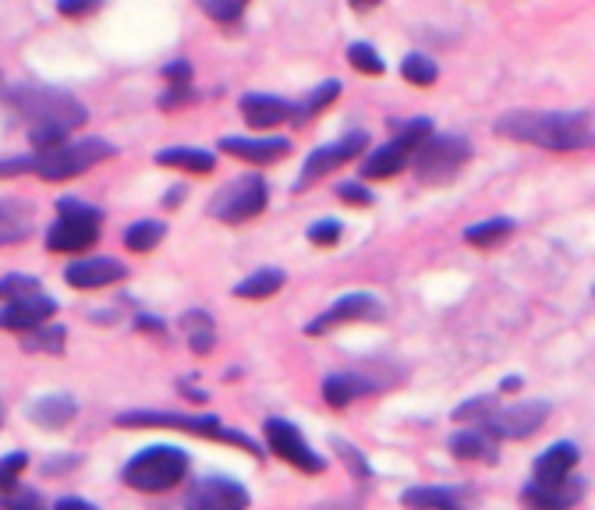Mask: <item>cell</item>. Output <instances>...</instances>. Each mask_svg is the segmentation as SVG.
Segmentation results:
<instances>
[{
    "label": "cell",
    "mask_w": 595,
    "mask_h": 510,
    "mask_svg": "<svg viewBox=\"0 0 595 510\" xmlns=\"http://www.w3.org/2000/svg\"><path fill=\"white\" fill-rule=\"evenodd\" d=\"M4 414H8L4 411V397H0V429H4Z\"/></svg>",
    "instance_id": "db71d44e"
},
{
    "label": "cell",
    "mask_w": 595,
    "mask_h": 510,
    "mask_svg": "<svg viewBox=\"0 0 595 510\" xmlns=\"http://www.w3.org/2000/svg\"><path fill=\"white\" fill-rule=\"evenodd\" d=\"M266 199H269L266 181L260 174H245V178H238L217 191L213 202H209V217H217L223 223H245L266 210Z\"/></svg>",
    "instance_id": "ba28073f"
},
{
    "label": "cell",
    "mask_w": 595,
    "mask_h": 510,
    "mask_svg": "<svg viewBox=\"0 0 595 510\" xmlns=\"http://www.w3.org/2000/svg\"><path fill=\"white\" fill-rule=\"evenodd\" d=\"M156 164L159 167H174V170H196V174H209L217 167L213 153L206 149H188V146H178V149H159L156 153Z\"/></svg>",
    "instance_id": "4316f807"
},
{
    "label": "cell",
    "mask_w": 595,
    "mask_h": 510,
    "mask_svg": "<svg viewBox=\"0 0 595 510\" xmlns=\"http://www.w3.org/2000/svg\"><path fill=\"white\" fill-rule=\"evenodd\" d=\"M199 4H202V11H206L213 22L231 25V22H238V19H241V14H245L249 0H199Z\"/></svg>",
    "instance_id": "d590c367"
},
{
    "label": "cell",
    "mask_w": 595,
    "mask_h": 510,
    "mask_svg": "<svg viewBox=\"0 0 595 510\" xmlns=\"http://www.w3.org/2000/svg\"><path fill=\"white\" fill-rule=\"evenodd\" d=\"M220 153L263 167V164H277V159H284L287 153H291V142L277 138V135H273V138H241V135H231V138H220Z\"/></svg>",
    "instance_id": "e0dca14e"
},
{
    "label": "cell",
    "mask_w": 595,
    "mask_h": 510,
    "mask_svg": "<svg viewBox=\"0 0 595 510\" xmlns=\"http://www.w3.org/2000/svg\"><path fill=\"white\" fill-rule=\"evenodd\" d=\"M415 146H418V142L408 138V135L390 138L387 146H379V149H373V153L365 156L362 178H365V181H379V178H390V174H397V170H405V164L411 159Z\"/></svg>",
    "instance_id": "d6986e66"
},
{
    "label": "cell",
    "mask_w": 595,
    "mask_h": 510,
    "mask_svg": "<svg viewBox=\"0 0 595 510\" xmlns=\"http://www.w3.org/2000/svg\"><path fill=\"white\" fill-rule=\"evenodd\" d=\"M450 454L461 461H496V440L486 429H461V433L450 436Z\"/></svg>",
    "instance_id": "d4e9b609"
},
{
    "label": "cell",
    "mask_w": 595,
    "mask_h": 510,
    "mask_svg": "<svg viewBox=\"0 0 595 510\" xmlns=\"http://www.w3.org/2000/svg\"><path fill=\"white\" fill-rule=\"evenodd\" d=\"M368 146V135L365 132H351V135H344V138H337V142H330V146H319V149H312L309 156H305V164H301V178H298V191H305L312 181H319L323 174H330V170H337V167H344V164H351L362 149Z\"/></svg>",
    "instance_id": "5bb4252c"
},
{
    "label": "cell",
    "mask_w": 595,
    "mask_h": 510,
    "mask_svg": "<svg viewBox=\"0 0 595 510\" xmlns=\"http://www.w3.org/2000/svg\"><path fill=\"white\" fill-rule=\"evenodd\" d=\"M114 425L121 429H178V433H191V436H206L217 443H231L249 451L255 457H263V446L252 436L238 433V429L223 425L217 414H181V411H121Z\"/></svg>",
    "instance_id": "3957f363"
},
{
    "label": "cell",
    "mask_w": 595,
    "mask_h": 510,
    "mask_svg": "<svg viewBox=\"0 0 595 510\" xmlns=\"http://www.w3.org/2000/svg\"><path fill=\"white\" fill-rule=\"evenodd\" d=\"M164 78L170 82V89H191V64L188 60H170L164 68Z\"/></svg>",
    "instance_id": "7bdbcfd3"
},
{
    "label": "cell",
    "mask_w": 595,
    "mask_h": 510,
    "mask_svg": "<svg viewBox=\"0 0 595 510\" xmlns=\"http://www.w3.org/2000/svg\"><path fill=\"white\" fill-rule=\"evenodd\" d=\"M29 468V454L25 451H11L0 457V489H14L19 483V475Z\"/></svg>",
    "instance_id": "74e56055"
},
{
    "label": "cell",
    "mask_w": 595,
    "mask_h": 510,
    "mask_svg": "<svg viewBox=\"0 0 595 510\" xmlns=\"http://www.w3.org/2000/svg\"><path fill=\"white\" fill-rule=\"evenodd\" d=\"M284 269H260V274H252L245 277L241 284H234V295L238 298H249V301H260V298H269V295H277L280 287H284Z\"/></svg>",
    "instance_id": "f1b7e54d"
},
{
    "label": "cell",
    "mask_w": 595,
    "mask_h": 510,
    "mask_svg": "<svg viewBox=\"0 0 595 510\" xmlns=\"http://www.w3.org/2000/svg\"><path fill=\"white\" fill-rule=\"evenodd\" d=\"M341 234H344L341 220H316L309 228V242L319 245V248H330V245L341 242Z\"/></svg>",
    "instance_id": "f35d334b"
},
{
    "label": "cell",
    "mask_w": 595,
    "mask_h": 510,
    "mask_svg": "<svg viewBox=\"0 0 595 510\" xmlns=\"http://www.w3.org/2000/svg\"><path fill=\"white\" fill-rule=\"evenodd\" d=\"M181 330H185L188 347L196 351V355H209V351L217 347V326H213V319H209V312H202V309L185 312Z\"/></svg>",
    "instance_id": "484cf974"
},
{
    "label": "cell",
    "mask_w": 595,
    "mask_h": 510,
    "mask_svg": "<svg viewBox=\"0 0 595 510\" xmlns=\"http://www.w3.org/2000/svg\"><path fill=\"white\" fill-rule=\"evenodd\" d=\"M103 0H57V11L64 19H86V14L100 11Z\"/></svg>",
    "instance_id": "b9f144b4"
},
{
    "label": "cell",
    "mask_w": 595,
    "mask_h": 510,
    "mask_svg": "<svg viewBox=\"0 0 595 510\" xmlns=\"http://www.w3.org/2000/svg\"><path fill=\"white\" fill-rule=\"evenodd\" d=\"M510 234H514V220L496 217V220H482V223H472V228H464V242L475 248H496L500 242H507Z\"/></svg>",
    "instance_id": "83f0119b"
},
{
    "label": "cell",
    "mask_w": 595,
    "mask_h": 510,
    "mask_svg": "<svg viewBox=\"0 0 595 510\" xmlns=\"http://www.w3.org/2000/svg\"><path fill=\"white\" fill-rule=\"evenodd\" d=\"M469 500L472 492L454 489V486H411L400 492V503L408 510H464Z\"/></svg>",
    "instance_id": "ffe728a7"
},
{
    "label": "cell",
    "mask_w": 595,
    "mask_h": 510,
    "mask_svg": "<svg viewBox=\"0 0 595 510\" xmlns=\"http://www.w3.org/2000/svg\"><path fill=\"white\" fill-rule=\"evenodd\" d=\"M178 196H181V188H174V191H167V199H164V206H167V210H170V206H178V202H181Z\"/></svg>",
    "instance_id": "f5cc1de1"
},
{
    "label": "cell",
    "mask_w": 595,
    "mask_h": 510,
    "mask_svg": "<svg viewBox=\"0 0 595 510\" xmlns=\"http://www.w3.org/2000/svg\"><path fill=\"white\" fill-rule=\"evenodd\" d=\"M263 436H266V446L280 461H287L291 468H298L301 475H323L327 472V457L316 454L309 440L301 436V429L287 419H266L263 425Z\"/></svg>",
    "instance_id": "9c48e42d"
},
{
    "label": "cell",
    "mask_w": 595,
    "mask_h": 510,
    "mask_svg": "<svg viewBox=\"0 0 595 510\" xmlns=\"http://www.w3.org/2000/svg\"><path fill=\"white\" fill-rule=\"evenodd\" d=\"M4 510H46V503L36 489H19L4 500Z\"/></svg>",
    "instance_id": "60d3db41"
},
{
    "label": "cell",
    "mask_w": 595,
    "mask_h": 510,
    "mask_svg": "<svg viewBox=\"0 0 595 510\" xmlns=\"http://www.w3.org/2000/svg\"><path fill=\"white\" fill-rule=\"evenodd\" d=\"M337 96H341V82H333V78H330V82H323V86H316L309 96H305V103H301V107H295L298 121H309V118H316L319 110H323V107H330V103L337 100Z\"/></svg>",
    "instance_id": "836d02e7"
},
{
    "label": "cell",
    "mask_w": 595,
    "mask_h": 510,
    "mask_svg": "<svg viewBox=\"0 0 595 510\" xmlns=\"http://www.w3.org/2000/svg\"><path fill=\"white\" fill-rule=\"evenodd\" d=\"M78 454H71V457H51V461H43V475H64V472H71V468H78Z\"/></svg>",
    "instance_id": "bcb514c9"
},
{
    "label": "cell",
    "mask_w": 595,
    "mask_h": 510,
    "mask_svg": "<svg viewBox=\"0 0 595 510\" xmlns=\"http://www.w3.org/2000/svg\"><path fill=\"white\" fill-rule=\"evenodd\" d=\"M348 60H351V68L362 71V75H383V57L376 54V46H368V43H351L348 46Z\"/></svg>",
    "instance_id": "e575fe53"
},
{
    "label": "cell",
    "mask_w": 595,
    "mask_h": 510,
    "mask_svg": "<svg viewBox=\"0 0 595 510\" xmlns=\"http://www.w3.org/2000/svg\"><path fill=\"white\" fill-rule=\"evenodd\" d=\"M330 446L337 454H341V461L348 465V472L359 478V483H373V468H368V457L359 451V446H351L348 440H341V436H330Z\"/></svg>",
    "instance_id": "d6a6232c"
},
{
    "label": "cell",
    "mask_w": 595,
    "mask_h": 510,
    "mask_svg": "<svg viewBox=\"0 0 595 510\" xmlns=\"http://www.w3.org/2000/svg\"><path fill=\"white\" fill-rule=\"evenodd\" d=\"M114 156V146L103 138H75V142H60L54 149H43L32 156V170L40 174L43 181H71L78 174H86L89 167L103 164V159Z\"/></svg>",
    "instance_id": "5b68a950"
},
{
    "label": "cell",
    "mask_w": 595,
    "mask_h": 510,
    "mask_svg": "<svg viewBox=\"0 0 595 510\" xmlns=\"http://www.w3.org/2000/svg\"><path fill=\"white\" fill-rule=\"evenodd\" d=\"M75 414H78V404L68 393H46L29 408V419L40 429H64L75 422Z\"/></svg>",
    "instance_id": "cb8c5ba5"
},
{
    "label": "cell",
    "mask_w": 595,
    "mask_h": 510,
    "mask_svg": "<svg viewBox=\"0 0 595 510\" xmlns=\"http://www.w3.org/2000/svg\"><path fill=\"white\" fill-rule=\"evenodd\" d=\"M585 492H588V483L574 472L560 478H546V483L532 478V483L521 489V503L528 510H574L585 500Z\"/></svg>",
    "instance_id": "4fadbf2b"
},
{
    "label": "cell",
    "mask_w": 595,
    "mask_h": 510,
    "mask_svg": "<svg viewBox=\"0 0 595 510\" xmlns=\"http://www.w3.org/2000/svg\"><path fill=\"white\" fill-rule=\"evenodd\" d=\"M496 411V397H472V401H464L461 408H454V422H486L489 414Z\"/></svg>",
    "instance_id": "8d00e7d4"
},
{
    "label": "cell",
    "mask_w": 595,
    "mask_h": 510,
    "mask_svg": "<svg viewBox=\"0 0 595 510\" xmlns=\"http://www.w3.org/2000/svg\"><path fill=\"white\" fill-rule=\"evenodd\" d=\"M500 390H510V393H514V390H521V379H518V376H507V379L500 382Z\"/></svg>",
    "instance_id": "f907efd6"
},
{
    "label": "cell",
    "mask_w": 595,
    "mask_h": 510,
    "mask_svg": "<svg viewBox=\"0 0 595 510\" xmlns=\"http://www.w3.org/2000/svg\"><path fill=\"white\" fill-rule=\"evenodd\" d=\"M238 107H241V118H245L252 127H277L295 114V103H287L280 96H269V92L241 96Z\"/></svg>",
    "instance_id": "44dd1931"
},
{
    "label": "cell",
    "mask_w": 595,
    "mask_h": 510,
    "mask_svg": "<svg viewBox=\"0 0 595 510\" xmlns=\"http://www.w3.org/2000/svg\"><path fill=\"white\" fill-rule=\"evenodd\" d=\"M400 75H405L411 86H432L440 78V68H437V60L426 54H408L400 60Z\"/></svg>",
    "instance_id": "1f68e13d"
},
{
    "label": "cell",
    "mask_w": 595,
    "mask_h": 510,
    "mask_svg": "<svg viewBox=\"0 0 595 510\" xmlns=\"http://www.w3.org/2000/svg\"><path fill=\"white\" fill-rule=\"evenodd\" d=\"M496 135L528 142V146L571 153V149H588L592 146V118L588 110H514L496 121Z\"/></svg>",
    "instance_id": "7a4b0ae2"
},
{
    "label": "cell",
    "mask_w": 595,
    "mask_h": 510,
    "mask_svg": "<svg viewBox=\"0 0 595 510\" xmlns=\"http://www.w3.org/2000/svg\"><path fill=\"white\" fill-rule=\"evenodd\" d=\"M103 213L86 199H57V220L46 231V248L51 252H86L100 237Z\"/></svg>",
    "instance_id": "8992f818"
},
{
    "label": "cell",
    "mask_w": 595,
    "mask_h": 510,
    "mask_svg": "<svg viewBox=\"0 0 595 510\" xmlns=\"http://www.w3.org/2000/svg\"><path fill=\"white\" fill-rule=\"evenodd\" d=\"M128 277V266L118 259H107V255H92V259H78L64 269V280L78 291H96V287H110Z\"/></svg>",
    "instance_id": "2e32d148"
},
{
    "label": "cell",
    "mask_w": 595,
    "mask_h": 510,
    "mask_svg": "<svg viewBox=\"0 0 595 510\" xmlns=\"http://www.w3.org/2000/svg\"><path fill=\"white\" fill-rule=\"evenodd\" d=\"M577 461H582V451H577L574 443L560 440L553 446H546V451L532 461V478L546 483V478H560V475H571L577 468Z\"/></svg>",
    "instance_id": "603a6c76"
},
{
    "label": "cell",
    "mask_w": 595,
    "mask_h": 510,
    "mask_svg": "<svg viewBox=\"0 0 595 510\" xmlns=\"http://www.w3.org/2000/svg\"><path fill=\"white\" fill-rule=\"evenodd\" d=\"M383 390V382L373 379L368 373H355V369H348V373H333L323 379V401L330 408H348L351 401H359V397H368V393H379Z\"/></svg>",
    "instance_id": "ac0fdd59"
},
{
    "label": "cell",
    "mask_w": 595,
    "mask_h": 510,
    "mask_svg": "<svg viewBox=\"0 0 595 510\" xmlns=\"http://www.w3.org/2000/svg\"><path fill=\"white\" fill-rule=\"evenodd\" d=\"M191 100H196V92H191V89H170L167 96H159V107H164V110H178L181 103H191Z\"/></svg>",
    "instance_id": "7dc6e473"
},
{
    "label": "cell",
    "mask_w": 595,
    "mask_h": 510,
    "mask_svg": "<svg viewBox=\"0 0 595 510\" xmlns=\"http://www.w3.org/2000/svg\"><path fill=\"white\" fill-rule=\"evenodd\" d=\"M164 234H167V228L159 220H139L124 231V245L132 252H153L159 242H164Z\"/></svg>",
    "instance_id": "4dcf8cb0"
},
{
    "label": "cell",
    "mask_w": 595,
    "mask_h": 510,
    "mask_svg": "<svg viewBox=\"0 0 595 510\" xmlns=\"http://www.w3.org/2000/svg\"><path fill=\"white\" fill-rule=\"evenodd\" d=\"M32 291H40V280L36 277H22V274H11L0 280V298H22V295H32Z\"/></svg>",
    "instance_id": "ab89813d"
},
{
    "label": "cell",
    "mask_w": 595,
    "mask_h": 510,
    "mask_svg": "<svg viewBox=\"0 0 595 510\" xmlns=\"http://www.w3.org/2000/svg\"><path fill=\"white\" fill-rule=\"evenodd\" d=\"M32 170V156H4L0 159V178H14V174Z\"/></svg>",
    "instance_id": "f6af8a7d"
},
{
    "label": "cell",
    "mask_w": 595,
    "mask_h": 510,
    "mask_svg": "<svg viewBox=\"0 0 595 510\" xmlns=\"http://www.w3.org/2000/svg\"><path fill=\"white\" fill-rule=\"evenodd\" d=\"M64 337H68V330L64 326H32L25 330V341H22V351H29V355H60L64 351Z\"/></svg>",
    "instance_id": "f546056e"
},
{
    "label": "cell",
    "mask_w": 595,
    "mask_h": 510,
    "mask_svg": "<svg viewBox=\"0 0 595 510\" xmlns=\"http://www.w3.org/2000/svg\"><path fill=\"white\" fill-rule=\"evenodd\" d=\"M57 312V301L43 291H32V295H22V298H8L4 306H0V330H32L46 323Z\"/></svg>",
    "instance_id": "9a60e30c"
},
{
    "label": "cell",
    "mask_w": 595,
    "mask_h": 510,
    "mask_svg": "<svg viewBox=\"0 0 595 510\" xmlns=\"http://www.w3.org/2000/svg\"><path fill=\"white\" fill-rule=\"evenodd\" d=\"M472 159V146L458 135H426L415 146V174L422 185H450Z\"/></svg>",
    "instance_id": "52a82bcc"
},
{
    "label": "cell",
    "mask_w": 595,
    "mask_h": 510,
    "mask_svg": "<svg viewBox=\"0 0 595 510\" xmlns=\"http://www.w3.org/2000/svg\"><path fill=\"white\" fill-rule=\"evenodd\" d=\"M51 510H96V503H89L82 497H60Z\"/></svg>",
    "instance_id": "c3c4849f"
},
{
    "label": "cell",
    "mask_w": 595,
    "mask_h": 510,
    "mask_svg": "<svg viewBox=\"0 0 595 510\" xmlns=\"http://www.w3.org/2000/svg\"><path fill=\"white\" fill-rule=\"evenodd\" d=\"M8 103L29 121V138L40 153L60 146L71 127L86 124V118H89L86 103H78L71 92L51 89V86L8 89Z\"/></svg>",
    "instance_id": "6da1fadb"
},
{
    "label": "cell",
    "mask_w": 595,
    "mask_h": 510,
    "mask_svg": "<svg viewBox=\"0 0 595 510\" xmlns=\"http://www.w3.org/2000/svg\"><path fill=\"white\" fill-rule=\"evenodd\" d=\"M379 319H387V306L376 298V295H365V291H355V295H344L341 301H333L327 312H319L305 333L309 337H323L327 330L341 326V323H379Z\"/></svg>",
    "instance_id": "7c38bea8"
},
{
    "label": "cell",
    "mask_w": 595,
    "mask_h": 510,
    "mask_svg": "<svg viewBox=\"0 0 595 510\" xmlns=\"http://www.w3.org/2000/svg\"><path fill=\"white\" fill-rule=\"evenodd\" d=\"M249 489L231 475H202L185 492V510H249Z\"/></svg>",
    "instance_id": "8fae6325"
},
{
    "label": "cell",
    "mask_w": 595,
    "mask_h": 510,
    "mask_svg": "<svg viewBox=\"0 0 595 510\" xmlns=\"http://www.w3.org/2000/svg\"><path fill=\"white\" fill-rule=\"evenodd\" d=\"M550 404L546 401H518L510 408H496L486 422H478L493 440H528L550 419Z\"/></svg>",
    "instance_id": "30bf717a"
},
{
    "label": "cell",
    "mask_w": 595,
    "mask_h": 510,
    "mask_svg": "<svg viewBox=\"0 0 595 510\" xmlns=\"http://www.w3.org/2000/svg\"><path fill=\"white\" fill-rule=\"evenodd\" d=\"M379 4V0H351V8H355V11H368V8H376Z\"/></svg>",
    "instance_id": "816d5d0a"
},
{
    "label": "cell",
    "mask_w": 595,
    "mask_h": 510,
    "mask_svg": "<svg viewBox=\"0 0 595 510\" xmlns=\"http://www.w3.org/2000/svg\"><path fill=\"white\" fill-rule=\"evenodd\" d=\"M29 234H32V206L14 196H0V248L19 245Z\"/></svg>",
    "instance_id": "7402d4cb"
},
{
    "label": "cell",
    "mask_w": 595,
    "mask_h": 510,
    "mask_svg": "<svg viewBox=\"0 0 595 510\" xmlns=\"http://www.w3.org/2000/svg\"><path fill=\"white\" fill-rule=\"evenodd\" d=\"M188 468H191L188 451L170 443H153V446H142V451L128 461L121 468V478L124 486L135 492H167L178 483H185Z\"/></svg>",
    "instance_id": "277c9868"
},
{
    "label": "cell",
    "mask_w": 595,
    "mask_h": 510,
    "mask_svg": "<svg viewBox=\"0 0 595 510\" xmlns=\"http://www.w3.org/2000/svg\"><path fill=\"white\" fill-rule=\"evenodd\" d=\"M135 326H139V330H153V333L164 330V323H159V319H153V315H146V312L135 315Z\"/></svg>",
    "instance_id": "681fc988"
},
{
    "label": "cell",
    "mask_w": 595,
    "mask_h": 510,
    "mask_svg": "<svg viewBox=\"0 0 595 510\" xmlns=\"http://www.w3.org/2000/svg\"><path fill=\"white\" fill-rule=\"evenodd\" d=\"M337 196L341 199H348L351 206H373V191H368L365 185H359V181H344V185H337Z\"/></svg>",
    "instance_id": "ee69618b"
}]
</instances>
